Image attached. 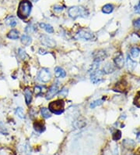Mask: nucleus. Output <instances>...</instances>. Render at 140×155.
I'll use <instances>...</instances> for the list:
<instances>
[{
  "label": "nucleus",
  "instance_id": "obj_1",
  "mask_svg": "<svg viewBox=\"0 0 140 155\" xmlns=\"http://www.w3.org/2000/svg\"><path fill=\"white\" fill-rule=\"evenodd\" d=\"M32 10V4L28 0H23L19 4L17 15L22 20L27 18L30 14Z\"/></svg>",
  "mask_w": 140,
  "mask_h": 155
},
{
  "label": "nucleus",
  "instance_id": "obj_2",
  "mask_svg": "<svg viewBox=\"0 0 140 155\" xmlns=\"http://www.w3.org/2000/svg\"><path fill=\"white\" fill-rule=\"evenodd\" d=\"M69 17L73 19H76L77 17H86L88 16V12L82 6H73L68 10Z\"/></svg>",
  "mask_w": 140,
  "mask_h": 155
},
{
  "label": "nucleus",
  "instance_id": "obj_3",
  "mask_svg": "<svg viewBox=\"0 0 140 155\" xmlns=\"http://www.w3.org/2000/svg\"><path fill=\"white\" fill-rule=\"evenodd\" d=\"M64 108H65V104H64L63 100H58L55 101L50 103L48 105V110L50 112L55 114H60L64 111Z\"/></svg>",
  "mask_w": 140,
  "mask_h": 155
},
{
  "label": "nucleus",
  "instance_id": "obj_4",
  "mask_svg": "<svg viewBox=\"0 0 140 155\" xmlns=\"http://www.w3.org/2000/svg\"><path fill=\"white\" fill-rule=\"evenodd\" d=\"M104 74V72L102 71H95L92 72L91 74H90V80L93 84L100 83L103 80Z\"/></svg>",
  "mask_w": 140,
  "mask_h": 155
},
{
  "label": "nucleus",
  "instance_id": "obj_5",
  "mask_svg": "<svg viewBox=\"0 0 140 155\" xmlns=\"http://www.w3.org/2000/svg\"><path fill=\"white\" fill-rule=\"evenodd\" d=\"M51 73L46 68H42L38 73V78L42 82H48L51 80Z\"/></svg>",
  "mask_w": 140,
  "mask_h": 155
},
{
  "label": "nucleus",
  "instance_id": "obj_6",
  "mask_svg": "<svg viewBox=\"0 0 140 155\" xmlns=\"http://www.w3.org/2000/svg\"><path fill=\"white\" fill-rule=\"evenodd\" d=\"M40 40H41V43L43 44L44 45H45V46H47V47L53 48L56 45L54 40H53L52 38H51L50 37H48V35H41V37H40Z\"/></svg>",
  "mask_w": 140,
  "mask_h": 155
},
{
  "label": "nucleus",
  "instance_id": "obj_7",
  "mask_svg": "<svg viewBox=\"0 0 140 155\" xmlns=\"http://www.w3.org/2000/svg\"><path fill=\"white\" fill-rule=\"evenodd\" d=\"M75 38L76 39H83L88 41V40H90L93 38V34L86 31L81 30L79 32H77V34L75 36Z\"/></svg>",
  "mask_w": 140,
  "mask_h": 155
},
{
  "label": "nucleus",
  "instance_id": "obj_8",
  "mask_svg": "<svg viewBox=\"0 0 140 155\" xmlns=\"http://www.w3.org/2000/svg\"><path fill=\"white\" fill-rule=\"evenodd\" d=\"M58 86L57 84H54L50 87L48 89V93L46 95V99L47 100H50V99L53 98L55 95L58 94Z\"/></svg>",
  "mask_w": 140,
  "mask_h": 155
},
{
  "label": "nucleus",
  "instance_id": "obj_9",
  "mask_svg": "<svg viewBox=\"0 0 140 155\" xmlns=\"http://www.w3.org/2000/svg\"><path fill=\"white\" fill-rule=\"evenodd\" d=\"M94 57V61L97 63H100L101 61H104L105 58L107 57V53L106 52L104 51V50H99V51L96 52L93 55Z\"/></svg>",
  "mask_w": 140,
  "mask_h": 155
},
{
  "label": "nucleus",
  "instance_id": "obj_10",
  "mask_svg": "<svg viewBox=\"0 0 140 155\" xmlns=\"http://www.w3.org/2000/svg\"><path fill=\"white\" fill-rule=\"evenodd\" d=\"M114 64L117 68H123L124 64H125V59H124V57L122 54L119 53L117 57L114 58Z\"/></svg>",
  "mask_w": 140,
  "mask_h": 155
},
{
  "label": "nucleus",
  "instance_id": "obj_11",
  "mask_svg": "<svg viewBox=\"0 0 140 155\" xmlns=\"http://www.w3.org/2000/svg\"><path fill=\"white\" fill-rule=\"evenodd\" d=\"M126 64H127V68L129 71H133L135 70V68H136V62L133 61L132 59L129 56H128L127 59H126Z\"/></svg>",
  "mask_w": 140,
  "mask_h": 155
},
{
  "label": "nucleus",
  "instance_id": "obj_12",
  "mask_svg": "<svg viewBox=\"0 0 140 155\" xmlns=\"http://www.w3.org/2000/svg\"><path fill=\"white\" fill-rule=\"evenodd\" d=\"M123 146L126 149L132 150L135 147V142L132 140H125L122 143Z\"/></svg>",
  "mask_w": 140,
  "mask_h": 155
},
{
  "label": "nucleus",
  "instance_id": "obj_13",
  "mask_svg": "<svg viewBox=\"0 0 140 155\" xmlns=\"http://www.w3.org/2000/svg\"><path fill=\"white\" fill-rule=\"evenodd\" d=\"M21 43L23 45H26V46H28L30 45L32 42V38H30L29 35H23L21 36L20 38Z\"/></svg>",
  "mask_w": 140,
  "mask_h": 155
},
{
  "label": "nucleus",
  "instance_id": "obj_14",
  "mask_svg": "<svg viewBox=\"0 0 140 155\" xmlns=\"http://www.w3.org/2000/svg\"><path fill=\"white\" fill-rule=\"evenodd\" d=\"M115 71V67L112 63H107L104 68V72L106 74H110Z\"/></svg>",
  "mask_w": 140,
  "mask_h": 155
},
{
  "label": "nucleus",
  "instance_id": "obj_15",
  "mask_svg": "<svg viewBox=\"0 0 140 155\" xmlns=\"http://www.w3.org/2000/svg\"><path fill=\"white\" fill-rule=\"evenodd\" d=\"M54 74L57 78H63L66 75V73H65V71L62 69V68H59V67H57V68H54Z\"/></svg>",
  "mask_w": 140,
  "mask_h": 155
},
{
  "label": "nucleus",
  "instance_id": "obj_16",
  "mask_svg": "<svg viewBox=\"0 0 140 155\" xmlns=\"http://www.w3.org/2000/svg\"><path fill=\"white\" fill-rule=\"evenodd\" d=\"M24 96H25V101H26V104L27 105L30 104L32 100V93L30 89H26L24 91Z\"/></svg>",
  "mask_w": 140,
  "mask_h": 155
},
{
  "label": "nucleus",
  "instance_id": "obj_17",
  "mask_svg": "<svg viewBox=\"0 0 140 155\" xmlns=\"http://www.w3.org/2000/svg\"><path fill=\"white\" fill-rule=\"evenodd\" d=\"M7 37L9 38V39H13L16 40L19 38V31H18L13 29V30H11L7 34Z\"/></svg>",
  "mask_w": 140,
  "mask_h": 155
},
{
  "label": "nucleus",
  "instance_id": "obj_18",
  "mask_svg": "<svg viewBox=\"0 0 140 155\" xmlns=\"http://www.w3.org/2000/svg\"><path fill=\"white\" fill-rule=\"evenodd\" d=\"M39 25L41 27V28H43L44 30H45L46 32L49 33V34L54 32V29H53V28L51 25H46V24H44V23H41Z\"/></svg>",
  "mask_w": 140,
  "mask_h": 155
},
{
  "label": "nucleus",
  "instance_id": "obj_19",
  "mask_svg": "<svg viewBox=\"0 0 140 155\" xmlns=\"http://www.w3.org/2000/svg\"><path fill=\"white\" fill-rule=\"evenodd\" d=\"M34 128L37 133H42L45 131V126L41 122H39V121H36L34 124Z\"/></svg>",
  "mask_w": 140,
  "mask_h": 155
},
{
  "label": "nucleus",
  "instance_id": "obj_20",
  "mask_svg": "<svg viewBox=\"0 0 140 155\" xmlns=\"http://www.w3.org/2000/svg\"><path fill=\"white\" fill-rule=\"evenodd\" d=\"M6 25H9V26H10V27H12V28H14V27L17 25V19H16L14 17H8L6 21Z\"/></svg>",
  "mask_w": 140,
  "mask_h": 155
},
{
  "label": "nucleus",
  "instance_id": "obj_21",
  "mask_svg": "<svg viewBox=\"0 0 140 155\" xmlns=\"http://www.w3.org/2000/svg\"><path fill=\"white\" fill-rule=\"evenodd\" d=\"M114 10V6H112L111 4H107L104 7L102 8V12L106 14H110Z\"/></svg>",
  "mask_w": 140,
  "mask_h": 155
},
{
  "label": "nucleus",
  "instance_id": "obj_22",
  "mask_svg": "<svg viewBox=\"0 0 140 155\" xmlns=\"http://www.w3.org/2000/svg\"><path fill=\"white\" fill-rule=\"evenodd\" d=\"M41 115H42V117H44V118H49V117H51V112L50 110H48V109H47V108L45 107H43L41 108Z\"/></svg>",
  "mask_w": 140,
  "mask_h": 155
},
{
  "label": "nucleus",
  "instance_id": "obj_23",
  "mask_svg": "<svg viewBox=\"0 0 140 155\" xmlns=\"http://www.w3.org/2000/svg\"><path fill=\"white\" fill-rule=\"evenodd\" d=\"M131 56L133 57V58H136V57H138L140 53V49L138 47H133L132 49H131L130 51Z\"/></svg>",
  "mask_w": 140,
  "mask_h": 155
},
{
  "label": "nucleus",
  "instance_id": "obj_24",
  "mask_svg": "<svg viewBox=\"0 0 140 155\" xmlns=\"http://www.w3.org/2000/svg\"><path fill=\"white\" fill-rule=\"evenodd\" d=\"M103 102H104V100H94V101H93V102L90 104V108H92V109H93V108L97 107H99L101 106V104H103Z\"/></svg>",
  "mask_w": 140,
  "mask_h": 155
},
{
  "label": "nucleus",
  "instance_id": "obj_25",
  "mask_svg": "<svg viewBox=\"0 0 140 155\" xmlns=\"http://www.w3.org/2000/svg\"><path fill=\"white\" fill-rule=\"evenodd\" d=\"M16 114H17L20 118H21V119H23L25 117L24 112H23V110L21 107H17V109H16Z\"/></svg>",
  "mask_w": 140,
  "mask_h": 155
},
{
  "label": "nucleus",
  "instance_id": "obj_26",
  "mask_svg": "<svg viewBox=\"0 0 140 155\" xmlns=\"http://www.w3.org/2000/svg\"><path fill=\"white\" fill-rule=\"evenodd\" d=\"M18 56L21 60H25V58L26 57V53L25 52V50H23V49H19Z\"/></svg>",
  "mask_w": 140,
  "mask_h": 155
},
{
  "label": "nucleus",
  "instance_id": "obj_27",
  "mask_svg": "<svg viewBox=\"0 0 140 155\" xmlns=\"http://www.w3.org/2000/svg\"><path fill=\"white\" fill-rule=\"evenodd\" d=\"M121 137V133L120 132V131H116L115 133L113 134V139H114V140H115V141H117V140H120Z\"/></svg>",
  "mask_w": 140,
  "mask_h": 155
},
{
  "label": "nucleus",
  "instance_id": "obj_28",
  "mask_svg": "<svg viewBox=\"0 0 140 155\" xmlns=\"http://www.w3.org/2000/svg\"><path fill=\"white\" fill-rule=\"evenodd\" d=\"M25 31L28 34H30V33H33L34 31H35V28H34V26H32V25H28L27 27L25 29Z\"/></svg>",
  "mask_w": 140,
  "mask_h": 155
},
{
  "label": "nucleus",
  "instance_id": "obj_29",
  "mask_svg": "<svg viewBox=\"0 0 140 155\" xmlns=\"http://www.w3.org/2000/svg\"><path fill=\"white\" fill-rule=\"evenodd\" d=\"M133 25H134L135 28L140 29V18L135 20L134 22H133Z\"/></svg>",
  "mask_w": 140,
  "mask_h": 155
},
{
  "label": "nucleus",
  "instance_id": "obj_30",
  "mask_svg": "<svg viewBox=\"0 0 140 155\" xmlns=\"http://www.w3.org/2000/svg\"><path fill=\"white\" fill-rule=\"evenodd\" d=\"M34 93L36 94V96H38L41 93V88L40 86H35L34 87Z\"/></svg>",
  "mask_w": 140,
  "mask_h": 155
},
{
  "label": "nucleus",
  "instance_id": "obj_31",
  "mask_svg": "<svg viewBox=\"0 0 140 155\" xmlns=\"http://www.w3.org/2000/svg\"><path fill=\"white\" fill-rule=\"evenodd\" d=\"M134 104L137 107H140V96H137L134 100Z\"/></svg>",
  "mask_w": 140,
  "mask_h": 155
},
{
  "label": "nucleus",
  "instance_id": "obj_32",
  "mask_svg": "<svg viewBox=\"0 0 140 155\" xmlns=\"http://www.w3.org/2000/svg\"><path fill=\"white\" fill-rule=\"evenodd\" d=\"M68 94V90H66L65 89H63L62 90H61V92L59 93V95L62 97H65Z\"/></svg>",
  "mask_w": 140,
  "mask_h": 155
},
{
  "label": "nucleus",
  "instance_id": "obj_33",
  "mask_svg": "<svg viewBox=\"0 0 140 155\" xmlns=\"http://www.w3.org/2000/svg\"><path fill=\"white\" fill-rule=\"evenodd\" d=\"M62 10H63V7H62V6H55L54 7V10L55 12H61V11H62Z\"/></svg>",
  "mask_w": 140,
  "mask_h": 155
},
{
  "label": "nucleus",
  "instance_id": "obj_34",
  "mask_svg": "<svg viewBox=\"0 0 140 155\" xmlns=\"http://www.w3.org/2000/svg\"><path fill=\"white\" fill-rule=\"evenodd\" d=\"M135 13H140V2L137 5V6H135Z\"/></svg>",
  "mask_w": 140,
  "mask_h": 155
},
{
  "label": "nucleus",
  "instance_id": "obj_35",
  "mask_svg": "<svg viewBox=\"0 0 140 155\" xmlns=\"http://www.w3.org/2000/svg\"><path fill=\"white\" fill-rule=\"evenodd\" d=\"M137 140H138V142H140V133L137 135Z\"/></svg>",
  "mask_w": 140,
  "mask_h": 155
},
{
  "label": "nucleus",
  "instance_id": "obj_36",
  "mask_svg": "<svg viewBox=\"0 0 140 155\" xmlns=\"http://www.w3.org/2000/svg\"><path fill=\"white\" fill-rule=\"evenodd\" d=\"M104 155H112V154L110 153V151H108V152H106V153H104Z\"/></svg>",
  "mask_w": 140,
  "mask_h": 155
},
{
  "label": "nucleus",
  "instance_id": "obj_37",
  "mask_svg": "<svg viewBox=\"0 0 140 155\" xmlns=\"http://www.w3.org/2000/svg\"><path fill=\"white\" fill-rule=\"evenodd\" d=\"M139 63H140V61H139Z\"/></svg>",
  "mask_w": 140,
  "mask_h": 155
}]
</instances>
